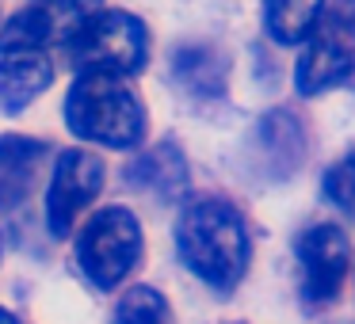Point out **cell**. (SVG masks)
Segmentation results:
<instances>
[{
    "instance_id": "obj_1",
    "label": "cell",
    "mask_w": 355,
    "mask_h": 324,
    "mask_svg": "<svg viewBox=\"0 0 355 324\" xmlns=\"http://www.w3.org/2000/svg\"><path fill=\"white\" fill-rule=\"evenodd\" d=\"M176 252L187 271L214 290H233L248 271L245 217L225 199H195L180 210Z\"/></svg>"
},
{
    "instance_id": "obj_2",
    "label": "cell",
    "mask_w": 355,
    "mask_h": 324,
    "mask_svg": "<svg viewBox=\"0 0 355 324\" xmlns=\"http://www.w3.org/2000/svg\"><path fill=\"white\" fill-rule=\"evenodd\" d=\"M65 126L80 141L107 149H134L146 138V107L126 77L80 73L65 96Z\"/></svg>"
},
{
    "instance_id": "obj_3",
    "label": "cell",
    "mask_w": 355,
    "mask_h": 324,
    "mask_svg": "<svg viewBox=\"0 0 355 324\" xmlns=\"http://www.w3.org/2000/svg\"><path fill=\"white\" fill-rule=\"evenodd\" d=\"M149 35L130 12H92L65 35V50L77 73L134 77L146 65Z\"/></svg>"
},
{
    "instance_id": "obj_4",
    "label": "cell",
    "mask_w": 355,
    "mask_h": 324,
    "mask_svg": "<svg viewBox=\"0 0 355 324\" xmlns=\"http://www.w3.org/2000/svg\"><path fill=\"white\" fill-rule=\"evenodd\" d=\"M141 260V225L126 206H107L77 237V263L100 290H115Z\"/></svg>"
},
{
    "instance_id": "obj_5",
    "label": "cell",
    "mask_w": 355,
    "mask_h": 324,
    "mask_svg": "<svg viewBox=\"0 0 355 324\" xmlns=\"http://www.w3.org/2000/svg\"><path fill=\"white\" fill-rule=\"evenodd\" d=\"M355 77V0L340 4L329 19L321 16L317 31L309 35L306 54L298 57L294 84L302 96H324Z\"/></svg>"
},
{
    "instance_id": "obj_6",
    "label": "cell",
    "mask_w": 355,
    "mask_h": 324,
    "mask_svg": "<svg viewBox=\"0 0 355 324\" xmlns=\"http://www.w3.org/2000/svg\"><path fill=\"white\" fill-rule=\"evenodd\" d=\"M103 191V164L88 149H65L58 156L54 179L46 191V225L54 237H65L77 214Z\"/></svg>"
},
{
    "instance_id": "obj_7",
    "label": "cell",
    "mask_w": 355,
    "mask_h": 324,
    "mask_svg": "<svg viewBox=\"0 0 355 324\" xmlns=\"http://www.w3.org/2000/svg\"><path fill=\"white\" fill-rule=\"evenodd\" d=\"M298 263L306 305H329L347 275V237L336 225H317L298 240Z\"/></svg>"
},
{
    "instance_id": "obj_8",
    "label": "cell",
    "mask_w": 355,
    "mask_h": 324,
    "mask_svg": "<svg viewBox=\"0 0 355 324\" xmlns=\"http://www.w3.org/2000/svg\"><path fill=\"white\" fill-rule=\"evenodd\" d=\"M126 183L161 202H180L187 195V161L172 141H161L126 168Z\"/></svg>"
},
{
    "instance_id": "obj_9",
    "label": "cell",
    "mask_w": 355,
    "mask_h": 324,
    "mask_svg": "<svg viewBox=\"0 0 355 324\" xmlns=\"http://www.w3.org/2000/svg\"><path fill=\"white\" fill-rule=\"evenodd\" d=\"M54 80V65L42 50L0 57V107L8 115H19L35 96H42Z\"/></svg>"
},
{
    "instance_id": "obj_10",
    "label": "cell",
    "mask_w": 355,
    "mask_h": 324,
    "mask_svg": "<svg viewBox=\"0 0 355 324\" xmlns=\"http://www.w3.org/2000/svg\"><path fill=\"white\" fill-rule=\"evenodd\" d=\"M46 145L35 138H0V214L16 210L31 195Z\"/></svg>"
},
{
    "instance_id": "obj_11",
    "label": "cell",
    "mask_w": 355,
    "mask_h": 324,
    "mask_svg": "<svg viewBox=\"0 0 355 324\" xmlns=\"http://www.w3.org/2000/svg\"><path fill=\"white\" fill-rule=\"evenodd\" d=\"M252 149L256 156H260L263 172L275 179H286L294 168H298L302 161V126L294 123L286 111H275V115H268L260 126H256V138H252Z\"/></svg>"
},
{
    "instance_id": "obj_12",
    "label": "cell",
    "mask_w": 355,
    "mask_h": 324,
    "mask_svg": "<svg viewBox=\"0 0 355 324\" xmlns=\"http://www.w3.org/2000/svg\"><path fill=\"white\" fill-rule=\"evenodd\" d=\"M324 16V0H268L263 4V24L268 35L283 46H298L309 42V35L317 31Z\"/></svg>"
},
{
    "instance_id": "obj_13",
    "label": "cell",
    "mask_w": 355,
    "mask_h": 324,
    "mask_svg": "<svg viewBox=\"0 0 355 324\" xmlns=\"http://www.w3.org/2000/svg\"><path fill=\"white\" fill-rule=\"evenodd\" d=\"M172 73L191 96H218L225 88L230 62L214 46H184L172 62Z\"/></svg>"
},
{
    "instance_id": "obj_14",
    "label": "cell",
    "mask_w": 355,
    "mask_h": 324,
    "mask_svg": "<svg viewBox=\"0 0 355 324\" xmlns=\"http://www.w3.org/2000/svg\"><path fill=\"white\" fill-rule=\"evenodd\" d=\"M58 16L46 8H24L0 27V50L4 54H27V50H42L50 39H54Z\"/></svg>"
},
{
    "instance_id": "obj_15",
    "label": "cell",
    "mask_w": 355,
    "mask_h": 324,
    "mask_svg": "<svg viewBox=\"0 0 355 324\" xmlns=\"http://www.w3.org/2000/svg\"><path fill=\"white\" fill-rule=\"evenodd\" d=\"M115 324H172V309L149 286H134L119 298L115 305Z\"/></svg>"
},
{
    "instance_id": "obj_16",
    "label": "cell",
    "mask_w": 355,
    "mask_h": 324,
    "mask_svg": "<svg viewBox=\"0 0 355 324\" xmlns=\"http://www.w3.org/2000/svg\"><path fill=\"white\" fill-rule=\"evenodd\" d=\"M324 199L340 210V214L355 217V149L340 156L329 172H324Z\"/></svg>"
},
{
    "instance_id": "obj_17",
    "label": "cell",
    "mask_w": 355,
    "mask_h": 324,
    "mask_svg": "<svg viewBox=\"0 0 355 324\" xmlns=\"http://www.w3.org/2000/svg\"><path fill=\"white\" fill-rule=\"evenodd\" d=\"M39 8H46V12H54V16H69V19H85V16H92L96 12V4L100 0H35Z\"/></svg>"
},
{
    "instance_id": "obj_18",
    "label": "cell",
    "mask_w": 355,
    "mask_h": 324,
    "mask_svg": "<svg viewBox=\"0 0 355 324\" xmlns=\"http://www.w3.org/2000/svg\"><path fill=\"white\" fill-rule=\"evenodd\" d=\"M0 324H19V321H16V316H12V313H8V309H0Z\"/></svg>"
}]
</instances>
